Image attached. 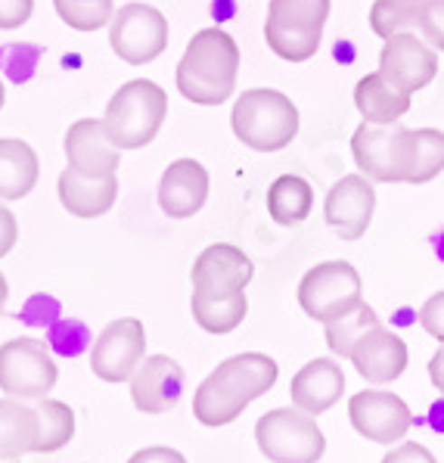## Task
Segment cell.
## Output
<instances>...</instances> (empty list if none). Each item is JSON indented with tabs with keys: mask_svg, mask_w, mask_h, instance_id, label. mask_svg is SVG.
<instances>
[{
	"mask_svg": "<svg viewBox=\"0 0 444 463\" xmlns=\"http://www.w3.org/2000/svg\"><path fill=\"white\" fill-rule=\"evenodd\" d=\"M10 463H16V460H10Z\"/></svg>",
	"mask_w": 444,
	"mask_h": 463,
	"instance_id": "7bdbcfd3",
	"label": "cell"
},
{
	"mask_svg": "<svg viewBox=\"0 0 444 463\" xmlns=\"http://www.w3.org/2000/svg\"><path fill=\"white\" fill-rule=\"evenodd\" d=\"M420 32L435 50L444 53V0H432L420 16Z\"/></svg>",
	"mask_w": 444,
	"mask_h": 463,
	"instance_id": "836d02e7",
	"label": "cell"
},
{
	"mask_svg": "<svg viewBox=\"0 0 444 463\" xmlns=\"http://www.w3.org/2000/svg\"><path fill=\"white\" fill-rule=\"evenodd\" d=\"M417 131V171L413 184H429L444 171V131L439 128H413Z\"/></svg>",
	"mask_w": 444,
	"mask_h": 463,
	"instance_id": "d6a6232c",
	"label": "cell"
},
{
	"mask_svg": "<svg viewBox=\"0 0 444 463\" xmlns=\"http://www.w3.org/2000/svg\"><path fill=\"white\" fill-rule=\"evenodd\" d=\"M109 44L128 66H146L168 47V19L149 4H125L109 23Z\"/></svg>",
	"mask_w": 444,
	"mask_h": 463,
	"instance_id": "ba28073f",
	"label": "cell"
},
{
	"mask_svg": "<svg viewBox=\"0 0 444 463\" xmlns=\"http://www.w3.org/2000/svg\"><path fill=\"white\" fill-rule=\"evenodd\" d=\"M351 153L370 181L379 184H413L417 171V131L404 125H370L364 122L351 137Z\"/></svg>",
	"mask_w": 444,
	"mask_h": 463,
	"instance_id": "277c9868",
	"label": "cell"
},
{
	"mask_svg": "<svg viewBox=\"0 0 444 463\" xmlns=\"http://www.w3.org/2000/svg\"><path fill=\"white\" fill-rule=\"evenodd\" d=\"M329 19V0H270L268 23L305 28V32H324Z\"/></svg>",
	"mask_w": 444,
	"mask_h": 463,
	"instance_id": "f546056e",
	"label": "cell"
},
{
	"mask_svg": "<svg viewBox=\"0 0 444 463\" xmlns=\"http://www.w3.org/2000/svg\"><path fill=\"white\" fill-rule=\"evenodd\" d=\"M429 380H432V386L444 395V342L439 352L432 354V361H429Z\"/></svg>",
	"mask_w": 444,
	"mask_h": 463,
	"instance_id": "ab89813d",
	"label": "cell"
},
{
	"mask_svg": "<svg viewBox=\"0 0 444 463\" xmlns=\"http://www.w3.org/2000/svg\"><path fill=\"white\" fill-rule=\"evenodd\" d=\"M354 106L370 125H395L411 109V94H401L383 75H364L354 88Z\"/></svg>",
	"mask_w": 444,
	"mask_h": 463,
	"instance_id": "603a6c76",
	"label": "cell"
},
{
	"mask_svg": "<svg viewBox=\"0 0 444 463\" xmlns=\"http://www.w3.org/2000/svg\"><path fill=\"white\" fill-rule=\"evenodd\" d=\"M383 463H439V460H435V454L429 451L426 445H420V441H404V445L392 448L383 458Z\"/></svg>",
	"mask_w": 444,
	"mask_h": 463,
	"instance_id": "8d00e7d4",
	"label": "cell"
},
{
	"mask_svg": "<svg viewBox=\"0 0 444 463\" xmlns=\"http://www.w3.org/2000/svg\"><path fill=\"white\" fill-rule=\"evenodd\" d=\"M345 392V373L333 358H314L292 376L289 383V398L298 411L317 417L326 414Z\"/></svg>",
	"mask_w": 444,
	"mask_h": 463,
	"instance_id": "ac0fdd59",
	"label": "cell"
},
{
	"mask_svg": "<svg viewBox=\"0 0 444 463\" xmlns=\"http://www.w3.org/2000/svg\"><path fill=\"white\" fill-rule=\"evenodd\" d=\"M348 420L357 436L376 441V445H395L413 426V414L404 398L383 389H364L357 395H351Z\"/></svg>",
	"mask_w": 444,
	"mask_h": 463,
	"instance_id": "8fae6325",
	"label": "cell"
},
{
	"mask_svg": "<svg viewBox=\"0 0 444 463\" xmlns=\"http://www.w3.org/2000/svg\"><path fill=\"white\" fill-rule=\"evenodd\" d=\"M38 445V411L19 398H0V460H23Z\"/></svg>",
	"mask_w": 444,
	"mask_h": 463,
	"instance_id": "7402d4cb",
	"label": "cell"
},
{
	"mask_svg": "<svg viewBox=\"0 0 444 463\" xmlns=\"http://www.w3.org/2000/svg\"><path fill=\"white\" fill-rule=\"evenodd\" d=\"M209 199V171L196 159H177L159 181V205L168 218H193Z\"/></svg>",
	"mask_w": 444,
	"mask_h": 463,
	"instance_id": "e0dca14e",
	"label": "cell"
},
{
	"mask_svg": "<svg viewBox=\"0 0 444 463\" xmlns=\"http://www.w3.org/2000/svg\"><path fill=\"white\" fill-rule=\"evenodd\" d=\"M420 326L429 333V336L444 342V289H441V293H435V296H429L426 302H422Z\"/></svg>",
	"mask_w": 444,
	"mask_h": 463,
	"instance_id": "e575fe53",
	"label": "cell"
},
{
	"mask_svg": "<svg viewBox=\"0 0 444 463\" xmlns=\"http://www.w3.org/2000/svg\"><path fill=\"white\" fill-rule=\"evenodd\" d=\"M252 259L231 243H214L193 261V293L203 296H240L252 283Z\"/></svg>",
	"mask_w": 444,
	"mask_h": 463,
	"instance_id": "4fadbf2b",
	"label": "cell"
},
{
	"mask_svg": "<svg viewBox=\"0 0 444 463\" xmlns=\"http://www.w3.org/2000/svg\"><path fill=\"white\" fill-rule=\"evenodd\" d=\"M190 311H193V320H196L205 333H212V336H227V333H233L236 326L246 320L249 298H246V293H240V296L193 293Z\"/></svg>",
	"mask_w": 444,
	"mask_h": 463,
	"instance_id": "d4e9b609",
	"label": "cell"
},
{
	"mask_svg": "<svg viewBox=\"0 0 444 463\" xmlns=\"http://www.w3.org/2000/svg\"><path fill=\"white\" fill-rule=\"evenodd\" d=\"M56 370L41 339L19 336L0 345V392L19 402H41L56 386Z\"/></svg>",
	"mask_w": 444,
	"mask_h": 463,
	"instance_id": "52a82bcc",
	"label": "cell"
},
{
	"mask_svg": "<svg viewBox=\"0 0 444 463\" xmlns=\"http://www.w3.org/2000/svg\"><path fill=\"white\" fill-rule=\"evenodd\" d=\"M168 116V94L149 78L128 81L106 103L103 125L121 149H140L159 137Z\"/></svg>",
	"mask_w": 444,
	"mask_h": 463,
	"instance_id": "3957f363",
	"label": "cell"
},
{
	"mask_svg": "<svg viewBox=\"0 0 444 463\" xmlns=\"http://www.w3.org/2000/svg\"><path fill=\"white\" fill-rule=\"evenodd\" d=\"M255 441L264 458L274 463H317L326 451V439L317 420L298 411L296 404L258 417Z\"/></svg>",
	"mask_w": 444,
	"mask_h": 463,
	"instance_id": "5b68a950",
	"label": "cell"
},
{
	"mask_svg": "<svg viewBox=\"0 0 444 463\" xmlns=\"http://www.w3.org/2000/svg\"><path fill=\"white\" fill-rule=\"evenodd\" d=\"M4 99H6V90H4V81H0V109H4Z\"/></svg>",
	"mask_w": 444,
	"mask_h": 463,
	"instance_id": "b9f144b4",
	"label": "cell"
},
{
	"mask_svg": "<svg viewBox=\"0 0 444 463\" xmlns=\"http://www.w3.org/2000/svg\"><path fill=\"white\" fill-rule=\"evenodd\" d=\"M264 38H268V47L274 50L280 60H286V62H307L320 50L324 32H305V28L264 23Z\"/></svg>",
	"mask_w": 444,
	"mask_h": 463,
	"instance_id": "f1b7e54d",
	"label": "cell"
},
{
	"mask_svg": "<svg viewBox=\"0 0 444 463\" xmlns=\"http://www.w3.org/2000/svg\"><path fill=\"white\" fill-rule=\"evenodd\" d=\"M231 125L242 146L255 153H277L296 140L298 109L280 90L252 88L242 90V97L233 103Z\"/></svg>",
	"mask_w": 444,
	"mask_h": 463,
	"instance_id": "7a4b0ae2",
	"label": "cell"
},
{
	"mask_svg": "<svg viewBox=\"0 0 444 463\" xmlns=\"http://www.w3.org/2000/svg\"><path fill=\"white\" fill-rule=\"evenodd\" d=\"M429 4L432 0H376L370 6V28L385 41L392 34L420 25V16L426 13Z\"/></svg>",
	"mask_w": 444,
	"mask_h": 463,
	"instance_id": "83f0119b",
	"label": "cell"
},
{
	"mask_svg": "<svg viewBox=\"0 0 444 463\" xmlns=\"http://www.w3.org/2000/svg\"><path fill=\"white\" fill-rule=\"evenodd\" d=\"M298 305L317 324H333V320L351 315L364 305V283L354 265L348 261H324L311 268L298 283Z\"/></svg>",
	"mask_w": 444,
	"mask_h": 463,
	"instance_id": "8992f818",
	"label": "cell"
},
{
	"mask_svg": "<svg viewBox=\"0 0 444 463\" xmlns=\"http://www.w3.org/2000/svg\"><path fill=\"white\" fill-rule=\"evenodd\" d=\"M277 373H280V370H277L274 358L258 354V352H242V354H233V358L221 361L212 376L224 389H231L236 398L252 404L255 398L268 395V392L277 386Z\"/></svg>",
	"mask_w": 444,
	"mask_h": 463,
	"instance_id": "d6986e66",
	"label": "cell"
},
{
	"mask_svg": "<svg viewBox=\"0 0 444 463\" xmlns=\"http://www.w3.org/2000/svg\"><path fill=\"white\" fill-rule=\"evenodd\" d=\"M19 240V224H16V215L0 203V259L10 255V249L16 246Z\"/></svg>",
	"mask_w": 444,
	"mask_h": 463,
	"instance_id": "74e56055",
	"label": "cell"
},
{
	"mask_svg": "<svg viewBox=\"0 0 444 463\" xmlns=\"http://www.w3.org/2000/svg\"><path fill=\"white\" fill-rule=\"evenodd\" d=\"M379 75L401 94H417L429 88L439 75V53L429 41L417 38L413 32H398L385 38L379 53Z\"/></svg>",
	"mask_w": 444,
	"mask_h": 463,
	"instance_id": "30bf717a",
	"label": "cell"
},
{
	"mask_svg": "<svg viewBox=\"0 0 444 463\" xmlns=\"http://www.w3.org/2000/svg\"><path fill=\"white\" fill-rule=\"evenodd\" d=\"M240 75V47L224 28L193 34L177 62V90L196 106H221L233 97Z\"/></svg>",
	"mask_w": 444,
	"mask_h": 463,
	"instance_id": "6da1fadb",
	"label": "cell"
},
{
	"mask_svg": "<svg viewBox=\"0 0 444 463\" xmlns=\"http://www.w3.org/2000/svg\"><path fill=\"white\" fill-rule=\"evenodd\" d=\"M56 13L69 28L75 32H97V28L109 25L116 16V4L112 0H53Z\"/></svg>",
	"mask_w": 444,
	"mask_h": 463,
	"instance_id": "1f68e13d",
	"label": "cell"
},
{
	"mask_svg": "<svg viewBox=\"0 0 444 463\" xmlns=\"http://www.w3.org/2000/svg\"><path fill=\"white\" fill-rule=\"evenodd\" d=\"M249 408V402H242V398H236L231 389H224L218 380L209 373L203 380V386L196 389V395H193V414L203 426H212V430H218V426H227L233 423L236 417H242V411Z\"/></svg>",
	"mask_w": 444,
	"mask_h": 463,
	"instance_id": "484cf974",
	"label": "cell"
},
{
	"mask_svg": "<svg viewBox=\"0 0 444 463\" xmlns=\"http://www.w3.org/2000/svg\"><path fill=\"white\" fill-rule=\"evenodd\" d=\"M34 13V0H0V28L10 32V28H19L32 19Z\"/></svg>",
	"mask_w": 444,
	"mask_h": 463,
	"instance_id": "d590c367",
	"label": "cell"
},
{
	"mask_svg": "<svg viewBox=\"0 0 444 463\" xmlns=\"http://www.w3.org/2000/svg\"><path fill=\"white\" fill-rule=\"evenodd\" d=\"M348 358L364 380L376 383V386H385V383H395L398 376L404 373L411 354H407V342L401 339L398 333L385 330V326L379 324L354 342Z\"/></svg>",
	"mask_w": 444,
	"mask_h": 463,
	"instance_id": "2e32d148",
	"label": "cell"
},
{
	"mask_svg": "<svg viewBox=\"0 0 444 463\" xmlns=\"http://www.w3.org/2000/svg\"><path fill=\"white\" fill-rule=\"evenodd\" d=\"M184 386H187V376H184V367L175 358H168V354L143 358L137 373L131 376L134 408L140 414H153V417L168 414L184 398Z\"/></svg>",
	"mask_w": 444,
	"mask_h": 463,
	"instance_id": "9a60e30c",
	"label": "cell"
},
{
	"mask_svg": "<svg viewBox=\"0 0 444 463\" xmlns=\"http://www.w3.org/2000/svg\"><path fill=\"white\" fill-rule=\"evenodd\" d=\"M38 411V454H53L66 448L71 436H75V411L66 402H53V398H41L34 402Z\"/></svg>",
	"mask_w": 444,
	"mask_h": 463,
	"instance_id": "4316f807",
	"label": "cell"
},
{
	"mask_svg": "<svg viewBox=\"0 0 444 463\" xmlns=\"http://www.w3.org/2000/svg\"><path fill=\"white\" fill-rule=\"evenodd\" d=\"M60 203L69 215L75 218H99L116 205L118 199V177H84L78 171H71L66 165V171L60 175Z\"/></svg>",
	"mask_w": 444,
	"mask_h": 463,
	"instance_id": "ffe728a7",
	"label": "cell"
},
{
	"mask_svg": "<svg viewBox=\"0 0 444 463\" xmlns=\"http://www.w3.org/2000/svg\"><path fill=\"white\" fill-rule=\"evenodd\" d=\"M6 296H10V287H6V277L0 274V311H4V305H6Z\"/></svg>",
	"mask_w": 444,
	"mask_h": 463,
	"instance_id": "60d3db41",
	"label": "cell"
},
{
	"mask_svg": "<svg viewBox=\"0 0 444 463\" xmlns=\"http://www.w3.org/2000/svg\"><path fill=\"white\" fill-rule=\"evenodd\" d=\"M41 175L38 153L19 137H0V199H25Z\"/></svg>",
	"mask_w": 444,
	"mask_h": 463,
	"instance_id": "44dd1931",
	"label": "cell"
},
{
	"mask_svg": "<svg viewBox=\"0 0 444 463\" xmlns=\"http://www.w3.org/2000/svg\"><path fill=\"white\" fill-rule=\"evenodd\" d=\"M128 463H187V458L181 451H175V448L156 445V448H143Z\"/></svg>",
	"mask_w": 444,
	"mask_h": 463,
	"instance_id": "f35d334b",
	"label": "cell"
},
{
	"mask_svg": "<svg viewBox=\"0 0 444 463\" xmlns=\"http://www.w3.org/2000/svg\"><path fill=\"white\" fill-rule=\"evenodd\" d=\"M376 212V190L367 175H345L333 184L324 203L329 231L342 240H361Z\"/></svg>",
	"mask_w": 444,
	"mask_h": 463,
	"instance_id": "7c38bea8",
	"label": "cell"
},
{
	"mask_svg": "<svg viewBox=\"0 0 444 463\" xmlns=\"http://www.w3.org/2000/svg\"><path fill=\"white\" fill-rule=\"evenodd\" d=\"M379 326V315L370 305H361V308H354L351 315L333 320V324H326V345L333 354H342V358H348L351 348H354V342L364 336L367 330H373Z\"/></svg>",
	"mask_w": 444,
	"mask_h": 463,
	"instance_id": "4dcf8cb0",
	"label": "cell"
},
{
	"mask_svg": "<svg viewBox=\"0 0 444 463\" xmlns=\"http://www.w3.org/2000/svg\"><path fill=\"white\" fill-rule=\"evenodd\" d=\"M314 209V190L305 177L298 175H280L268 187V212L280 227H298L305 224Z\"/></svg>",
	"mask_w": 444,
	"mask_h": 463,
	"instance_id": "cb8c5ba5",
	"label": "cell"
},
{
	"mask_svg": "<svg viewBox=\"0 0 444 463\" xmlns=\"http://www.w3.org/2000/svg\"><path fill=\"white\" fill-rule=\"evenodd\" d=\"M66 165L84 177H112L121 162V146L99 118H78L66 131Z\"/></svg>",
	"mask_w": 444,
	"mask_h": 463,
	"instance_id": "5bb4252c",
	"label": "cell"
},
{
	"mask_svg": "<svg viewBox=\"0 0 444 463\" xmlns=\"http://www.w3.org/2000/svg\"><path fill=\"white\" fill-rule=\"evenodd\" d=\"M146 358V330L137 317H118L103 326L90 345V370L103 383H131Z\"/></svg>",
	"mask_w": 444,
	"mask_h": 463,
	"instance_id": "9c48e42d",
	"label": "cell"
}]
</instances>
